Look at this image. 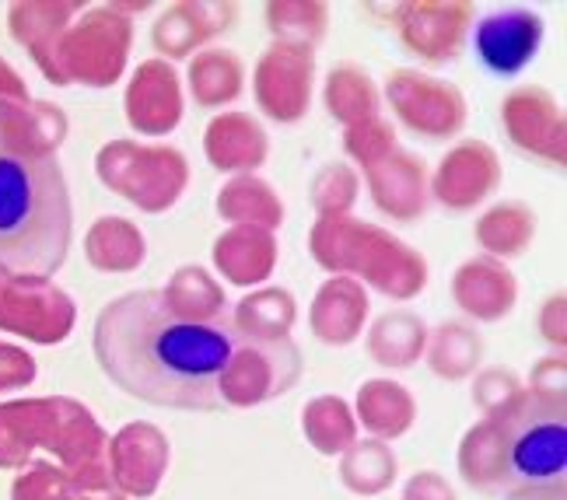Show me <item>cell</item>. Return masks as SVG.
Masks as SVG:
<instances>
[{"instance_id": "cell-44", "label": "cell", "mask_w": 567, "mask_h": 500, "mask_svg": "<svg viewBox=\"0 0 567 500\" xmlns=\"http://www.w3.org/2000/svg\"><path fill=\"white\" fill-rule=\"evenodd\" d=\"M505 500H567L564 480L560 483H547V487H526V490H512Z\"/></svg>"}, {"instance_id": "cell-43", "label": "cell", "mask_w": 567, "mask_h": 500, "mask_svg": "<svg viewBox=\"0 0 567 500\" xmlns=\"http://www.w3.org/2000/svg\"><path fill=\"white\" fill-rule=\"evenodd\" d=\"M29 378H32V361L25 354L0 346V385H18Z\"/></svg>"}, {"instance_id": "cell-20", "label": "cell", "mask_w": 567, "mask_h": 500, "mask_svg": "<svg viewBox=\"0 0 567 500\" xmlns=\"http://www.w3.org/2000/svg\"><path fill=\"white\" fill-rule=\"evenodd\" d=\"M204 150L207 162L217 171H238V176H252V171L267 162L270 140L259 119L246 113H221L204 129Z\"/></svg>"}, {"instance_id": "cell-11", "label": "cell", "mask_w": 567, "mask_h": 500, "mask_svg": "<svg viewBox=\"0 0 567 500\" xmlns=\"http://www.w3.org/2000/svg\"><path fill=\"white\" fill-rule=\"evenodd\" d=\"M385 14L400 32L403 46L424 63H452L470 35V4H439V0H413V4H389Z\"/></svg>"}, {"instance_id": "cell-6", "label": "cell", "mask_w": 567, "mask_h": 500, "mask_svg": "<svg viewBox=\"0 0 567 500\" xmlns=\"http://www.w3.org/2000/svg\"><path fill=\"white\" fill-rule=\"evenodd\" d=\"M99 179L144 213L176 207L189 183V165L168 144L113 140L99 150Z\"/></svg>"}, {"instance_id": "cell-21", "label": "cell", "mask_w": 567, "mask_h": 500, "mask_svg": "<svg viewBox=\"0 0 567 500\" xmlns=\"http://www.w3.org/2000/svg\"><path fill=\"white\" fill-rule=\"evenodd\" d=\"M368 319V291L351 277H330L316 291L312 309H309V325L316 340L330 346H347L354 343L361 325Z\"/></svg>"}, {"instance_id": "cell-25", "label": "cell", "mask_w": 567, "mask_h": 500, "mask_svg": "<svg viewBox=\"0 0 567 500\" xmlns=\"http://www.w3.org/2000/svg\"><path fill=\"white\" fill-rule=\"evenodd\" d=\"M84 252H89V263L102 273H134L144 256V235L134 221L126 217H102L92 225L89 238H84Z\"/></svg>"}, {"instance_id": "cell-19", "label": "cell", "mask_w": 567, "mask_h": 500, "mask_svg": "<svg viewBox=\"0 0 567 500\" xmlns=\"http://www.w3.org/2000/svg\"><path fill=\"white\" fill-rule=\"evenodd\" d=\"M235 4H200V0H193V4H172L158 21L155 29H151V42H155V50L168 60H183L189 56L193 50L207 46L214 35H221L231 29L235 21Z\"/></svg>"}, {"instance_id": "cell-7", "label": "cell", "mask_w": 567, "mask_h": 500, "mask_svg": "<svg viewBox=\"0 0 567 500\" xmlns=\"http://www.w3.org/2000/svg\"><path fill=\"white\" fill-rule=\"evenodd\" d=\"M147 11V4H109L92 8L89 18L63 42V84L81 81L92 88H109L126 71V56L134 46V21L130 14Z\"/></svg>"}, {"instance_id": "cell-16", "label": "cell", "mask_w": 567, "mask_h": 500, "mask_svg": "<svg viewBox=\"0 0 567 500\" xmlns=\"http://www.w3.org/2000/svg\"><path fill=\"white\" fill-rule=\"evenodd\" d=\"M109 472L126 497H151L168 472V438L147 420L126 424L105 448Z\"/></svg>"}, {"instance_id": "cell-13", "label": "cell", "mask_w": 567, "mask_h": 500, "mask_svg": "<svg viewBox=\"0 0 567 500\" xmlns=\"http://www.w3.org/2000/svg\"><path fill=\"white\" fill-rule=\"evenodd\" d=\"M543 46V18L529 8H501L473 29V50L494 77H515Z\"/></svg>"}, {"instance_id": "cell-34", "label": "cell", "mask_w": 567, "mask_h": 500, "mask_svg": "<svg viewBox=\"0 0 567 500\" xmlns=\"http://www.w3.org/2000/svg\"><path fill=\"white\" fill-rule=\"evenodd\" d=\"M298 319L295 298L284 288H264L249 298H243L235 312V330L249 340H280L291 333V325Z\"/></svg>"}, {"instance_id": "cell-5", "label": "cell", "mask_w": 567, "mask_h": 500, "mask_svg": "<svg viewBox=\"0 0 567 500\" xmlns=\"http://www.w3.org/2000/svg\"><path fill=\"white\" fill-rule=\"evenodd\" d=\"M39 441L68 462L74 490L102 480V476H113L105 462L109 441L102 427L92 420L89 409L71 399L0 409V462L11 466L18 459H25Z\"/></svg>"}, {"instance_id": "cell-24", "label": "cell", "mask_w": 567, "mask_h": 500, "mask_svg": "<svg viewBox=\"0 0 567 500\" xmlns=\"http://www.w3.org/2000/svg\"><path fill=\"white\" fill-rule=\"evenodd\" d=\"M217 213L231 228H264L277 231L284 225V200L277 189L259 176H235L221 192H217Z\"/></svg>"}, {"instance_id": "cell-35", "label": "cell", "mask_w": 567, "mask_h": 500, "mask_svg": "<svg viewBox=\"0 0 567 500\" xmlns=\"http://www.w3.org/2000/svg\"><path fill=\"white\" fill-rule=\"evenodd\" d=\"M267 29L284 46L312 50L326 35V29H330V11H326V4H316V0H305V4H298V0L267 4Z\"/></svg>"}, {"instance_id": "cell-3", "label": "cell", "mask_w": 567, "mask_h": 500, "mask_svg": "<svg viewBox=\"0 0 567 500\" xmlns=\"http://www.w3.org/2000/svg\"><path fill=\"white\" fill-rule=\"evenodd\" d=\"M567 399L533 388L487 413L460 445V472L480 493L560 483L567 472Z\"/></svg>"}, {"instance_id": "cell-12", "label": "cell", "mask_w": 567, "mask_h": 500, "mask_svg": "<svg viewBox=\"0 0 567 500\" xmlns=\"http://www.w3.org/2000/svg\"><path fill=\"white\" fill-rule=\"evenodd\" d=\"M312 81H316V56L301 46H270L256 63L252 92L256 105L274 123H298L309 113L312 102Z\"/></svg>"}, {"instance_id": "cell-4", "label": "cell", "mask_w": 567, "mask_h": 500, "mask_svg": "<svg viewBox=\"0 0 567 500\" xmlns=\"http://www.w3.org/2000/svg\"><path fill=\"white\" fill-rule=\"evenodd\" d=\"M312 259L333 277L364 280L392 301L417 298L427 284V259L396 235L358 217H319L309 235Z\"/></svg>"}, {"instance_id": "cell-8", "label": "cell", "mask_w": 567, "mask_h": 500, "mask_svg": "<svg viewBox=\"0 0 567 500\" xmlns=\"http://www.w3.org/2000/svg\"><path fill=\"white\" fill-rule=\"evenodd\" d=\"M305 372L301 351L291 336L280 340H249L235 346V354L221 375V403L225 406H259L291 393Z\"/></svg>"}, {"instance_id": "cell-39", "label": "cell", "mask_w": 567, "mask_h": 500, "mask_svg": "<svg viewBox=\"0 0 567 500\" xmlns=\"http://www.w3.org/2000/svg\"><path fill=\"white\" fill-rule=\"evenodd\" d=\"M18 500H71L74 497V483L63 476L60 469L50 466H35L25 480L14 490Z\"/></svg>"}, {"instance_id": "cell-14", "label": "cell", "mask_w": 567, "mask_h": 500, "mask_svg": "<svg viewBox=\"0 0 567 500\" xmlns=\"http://www.w3.org/2000/svg\"><path fill=\"white\" fill-rule=\"evenodd\" d=\"M126 123L144 137H165L183 119V84L168 60H144L126 84Z\"/></svg>"}, {"instance_id": "cell-38", "label": "cell", "mask_w": 567, "mask_h": 500, "mask_svg": "<svg viewBox=\"0 0 567 500\" xmlns=\"http://www.w3.org/2000/svg\"><path fill=\"white\" fill-rule=\"evenodd\" d=\"M522 388L526 385H522V378L512 372V367H487V372H480L473 382V399L487 417V413H497L501 406H508Z\"/></svg>"}, {"instance_id": "cell-40", "label": "cell", "mask_w": 567, "mask_h": 500, "mask_svg": "<svg viewBox=\"0 0 567 500\" xmlns=\"http://www.w3.org/2000/svg\"><path fill=\"white\" fill-rule=\"evenodd\" d=\"M564 382H567V367H564V357L557 354V357H547L533 367L529 388L543 396H564Z\"/></svg>"}, {"instance_id": "cell-23", "label": "cell", "mask_w": 567, "mask_h": 500, "mask_svg": "<svg viewBox=\"0 0 567 500\" xmlns=\"http://www.w3.org/2000/svg\"><path fill=\"white\" fill-rule=\"evenodd\" d=\"M417 417V403L406 393L400 382L389 378H372L358 388V417L364 430L375 434V441H396L413 427Z\"/></svg>"}, {"instance_id": "cell-32", "label": "cell", "mask_w": 567, "mask_h": 500, "mask_svg": "<svg viewBox=\"0 0 567 500\" xmlns=\"http://www.w3.org/2000/svg\"><path fill=\"white\" fill-rule=\"evenodd\" d=\"M301 430L319 455H343L358 441L354 409L347 406V399H340V396H319L305 406Z\"/></svg>"}, {"instance_id": "cell-26", "label": "cell", "mask_w": 567, "mask_h": 500, "mask_svg": "<svg viewBox=\"0 0 567 500\" xmlns=\"http://www.w3.org/2000/svg\"><path fill=\"white\" fill-rule=\"evenodd\" d=\"M533 238H536V213H533V207L518 204V200L497 204L476 221L480 249H484V256H491V259H501V263L529 252Z\"/></svg>"}, {"instance_id": "cell-37", "label": "cell", "mask_w": 567, "mask_h": 500, "mask_svg": "<svg viewBox=\"0 0 567 500\" xmlns=\"http://www.w3.org/2000/svg\"><path fill=\"white\" fill-rule=\"evenodd\" d=\"M396 147V129H392L382 116L375 119H364L358 126H347L343 134V150L351 155L361 168L375 165L382 155H389V150Z\"/></svg>"}, {"instance_id": "cell-22", "label": "cell", "mask_w": 567, "mask_h": 500, "mask_svg": "<svg viewBox=\"0 0 567 500\" xmlns=\"http://www.w3.org/2000/svg\"><path fill=\"white\" fill-rule=\"evenodd\" d=\"M214 267L235 288H256L277 267V238L264 228H228L214 242Z\"/></svg>"}, {"instance_id": "cell-10", "label": "cell", "mask_w": 567, "mask_h": 500, "mask_svg": "<svg viewBox=\"0 0 567 500\" xmlns=\"http://www.w3.org/2000/svg\"><path fill=\"white\" fill-rule=\"evenodd\" d=\"M501 123H505L508 140L522 150L550 168H564L567 162V134H564V113L557 98L547 88H515L501 102Z\"/></svg>"}, {"instance_id": "cell-27", "label": "cell", "mask_w": 567, "mask_h": 500, "mask_svg": "<svg viewBox=\"0 0 567 500\" xmlns=\"http://www.w3.org/2000/svg\"><path fill=\"white\" fill-rule=\"evenodd\" d=\"M427 346V325L421 315H413L406 309L385 312L375 319L372 333H368V354L382 367H410L413 361H421Z\"/></svg>"}, {"instance_id": "cell-31", "label": "cell", "mask_w": 567, "mask_h": 500, "mask_svg": "<svg viewBox=\"0 0 567 500\" xmlns=\"http://www.w3.org/2000/svg\"><path fill=\"white\" fill-rule=\"evenodd\" d=\"M172 315L189 322H214L225 315V291L204 267H183L162 291Z\"/></svg>"}, {"instance_id": "cell-29", "label": "cell", "mask_w": 567, "mask_h": 500, "mask_svg": "<svg viewBox=\"0 0 567 500\" xmlns=\"http://www.w3.org/2000/svg\"><path fill=\"white\" fill-rule=\"evenodd\" d=\"M243 60L231 50H204L189 63V95L204 108H225L243 95Z\"/></svg>"}, {"instance_id": "cell-42", "label": "cell", "mask_w": 567, "mask_h": 500, "mask_svg": "<svg viewBox=\"0 0 567 500\" xmlns=\"http://www.w3.org/2000/svg\"><path fill=\"white\" fill-rule=\"evenodd\" d=\"M539 333H543V340H547V343L564 346V333H567V325H564V294H554V298H547V304H543Z\"/></svg>"}, {"instance_id": "cell-30", "label": "cell", "mask_w": 567, "mask_h": 500, "mask_svg": "<svg viewBox=\"0 0 567 500\" xmlns=\"http://www.w3.org/2000/svg\"><path fill=\"white\" fill-rule=\"evenodd\" d=\"M379 105H382V95L364 67H358V63H340V67H333L330 81H326V108H330V116L337 123L358 126L364 119H375Z\"/></svg>"}, {"instance_id": "cell-41", "label": "cell", "mask_w": 567, "mask_h": 500, "mask_svg": "<svg viewBox=\"0 0 567 500\" xmlns=\"http://www.w3.org/2000/svg\"><path fill=\"white\" fill-rule=\"evenodd\" d=\"M403 500H455L452 487L439 472H417L403 490Z\"/></svg>"}, {"instance_id": "cell-28", "label": "cell", "mask_w": 567, "mask_h": 500, "mask_svg": "<svg viewBox=\"0 0 567 500\" xmlns=\"http://www.w3.org/2000/svg\"><path fill=\"white\" fill-rule=\"evenodd\" d=\"M427 367L445 382L470 378L480 361H484V340L466 322H442L439 330L427 333Z\"/></svg>"}, {"instance_id": "cell-2", "label": "cell", "mask_w": 567, "mask_h": 500, "mask_svg": "<svg viewBox=\"0 0 567 500\" xmlns=\"http://www.w3.org/2000/svg\"><path fill=\"white\" fill-rule=\"evenodd\" d=\"M63 119L35 105V119H14L0 105V270L11 277H53L74 238L71 189L56 162Z\"/></svg>"}, {"instance_id": "cell-33", "label": "cell", "mask_w": 567, "mask_h": 500, "mask_svg": "<svg viewBox=\"0 0 567 500\" xmlns=\"http://www.w3.org/2000/svg\"><path fill=\"white\" fill-rule=\"evenodd\" d=\"M340 480L358 497H379L396 483V455L385 441H354L340 459Z\"/></svg>"}, {"instance_id": "cell-17", "label": "cell", "mask_w": 567, "mask_h": 500, "mask_svg": "<svg viewBox=\"0 0 567 500\" xmlns=\"http://www.w3.org/2000/svg\"><path fill=\"white\" fill-rule=\"evenodd\" d=\"M368 189H372L375 207L392 217V221H417L427 210L431 189H427V168L417 155H410L400 144L382 155L375 165L361 168Z\"/></svg>"}, {"instance_id": "cell-9", "label": "cell", "mask_w": 567, "mask_h": 500, "mask_svg": "<svg viewBox=\"0 0 567 500\" xmlns=\"http://www.w3.org/2000/svg\"><path fill=\"white\" fill-rule=\"evenodd\" d=\"M385 98L392 113L400 116L403 126L424 140H445L455 137L466 126V98L449 81H439L431 74L400 67L385 81Z\"/></svg>"}, {"instance_id": "cell-15", "label": "cell", "mask_w": 567, "mask_h": 500, "mask_svg": "<svg viewBox=\"0 0 567 500\" xmlns=\"http://www.w3.org/2000/svg\"><path fill=\"white\" fill-rule=\"evenodd\" d=\"M497 186H501V162L494 155V147L484 140L455 144L442 158L434 179L427 183L434 200L449 210H470L476 204H484Z\"/></svg>"}, {"instance_id": "cell-1", "label": "cell", "mask_w": 567, "mask_h": 500, "mask_svg": "<svg viewBox=\"0 0 567 500\" xmlns=\"http://www.w3.org/2000/svg\"><path fill=\"white\" fill-rule=\"evenodd\" d=\"M243 343L228 315L189 322L162 291H130L95 319V361L116 388L165 409H225L221 375Z\"/></svg>"}, {"instance_id": "cell-36", "label": "cell", "mask_w": 567, "mask_h": 500, "mask_svg": "<svg viewBox=\"0 0 567 500\" xmlns=\"http://www.w3.org/2000/svg\"><path fill=\"white\" fill-rule=\"evenodd\" d=\"M309 197L319 217H347L358 200V171L343 162L322 165L309 186Z\"/></svg>"}, {"instance_id": "cell-18", "label": "cell", "mask_w": 567, "mask_h": 500, "mask_svg": "<svg viewBox=\"0 0 567 500\" xmlns=\"http://www.w3.org/2000/svg\"><path fill=\"white\" fill-rule=\"evenodd\" d=\"M452 298L455 304L476 322H497L505 319L515 301H518V284L515 273L491 256H473L455 270L452 277Z\"/></svg>"}]
</instances>
